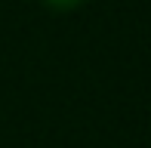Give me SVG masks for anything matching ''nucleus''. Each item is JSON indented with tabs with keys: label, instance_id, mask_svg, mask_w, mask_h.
Instances as JSON below:
<instances>
[{
	"label": "nucleus",
	"instance_id": "1",
	"mask_svg": "<svg viewBox=\"0 0 151 148\" xmlns=\"http://www.w3.org/2000/svg\"><path fill=\"white\" fill-rule=\"evenodd\" d=\"M83 3H90V0H43V6L52 9V12H74V9H80Z\"/></svg>",
	"mask_w": 151,
	"mask_h": 148
}]
</instances>
